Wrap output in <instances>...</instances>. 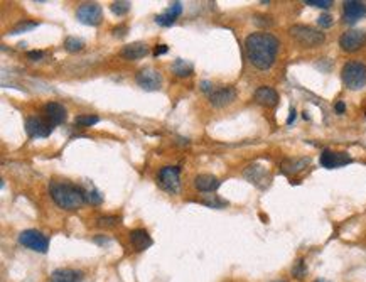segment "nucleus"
Masks as SVG:
<instances>
[{
  "label": "nucleus",
  "instance_id": "obj_1",
  "mask_svg": "<svg viewBox=\"0 0 366 282\" xmlns=\"http://www.w3.org/2000/svg\"><path fill=\"white\" fill-rule=\"evenodd\" d=\"M279 46V39L270 32H253L245 39V53L255 68L268 69L275 63Z\"/></svg>",
  "mask_w": 366,
  "mask_h": 282
},
{
  "label": "nucleus",
  "instance_id": "obj_2",
  "mask_svg": "<svg viewBox=\"0 0 366 282\" xmlns=\"http://www.w3.org/2000/svg\"><path fill=\"white\" fill-rule=\"evenodd\" d=\"M49 195L63 210H78L85 203V189L69 183L53 181L49 184Z\"/></svg>",
  "mask_w": 366,
  "mask_h": 282
},
{
  "label": "nucleus",
  "instance_id": "obj_3",
  "mask_svg": "<svg viewBox=\"0 0 366 282\" xmlns=\"http://www.w3.org/2000/svg\"><path fill=\"white\" fill-rule=\"evenodd\" d=\"M289 32L292 38L297 41L299 44H302L304 48H317V46H321L324 41H326L324 32L314 29V27H310V26H304V24L292 26Z\"/></svg>",
  "mask_w": 366,
  "mask_h": 282
},
{
  "label": "nucleus",
  "instance_id": "obj_4",
  "mask_svg": "<svg viewBox=\"0 0 366 282\" xmlns=\"http://www.w3.org/2000/svg\"><path fill=\"white\" fill-rule=\"evenodd\" d=\"M342 83L349 90H361L366 85V64L359 61H349L342 66Z\"/></svg>",
  "mask_w": 366,
  "mask_h": 282
},
{
  "label": "nucleus",
  "instance_id": "obj_5",
  "mask_svg": "<svg viewBox=\"0 0 366 282\" xmlns=\"http://www.w3.org/2000/svg\"><path fill=\"white\" fill-rule=\"evenodd\" d=\"M19 243L39 253H46L49 248V238L38 230H24L19 235Z\"/></svg>",
  "mask_w": 366,
  "mask_h": 282
},
{
  "label": "nucleus",
  "instance_id": "obj_6",
  "mask_svg": "<svg viewBox=\"0 0 366 282\" xmlns=\"http://www.w3.org/2000/svg\"><path fill=\"white\" fill-rule=\"evenodd\" d=\"M159 184L167 193H179L180 188V169L177 166H165L159 171Z\"/></svg>",
  "mask_w": 366,
  "mask_h": 282
},
{
  "label": "nucleus",
  "instance_id": "obj_7",
  "mask_svg": "<svg viewBox=\"0 0 366 282\" xmlns=\"http://www.w3.org/2000/svg\"><path fill=\"white\" fill-rule=\"evenodd\" d=\"M101 17H103L101 7L95 2L81 4L76 11V19L80 21L81 24H86V26H98L101 22Z\"/></svg>",
  "mask_w": 366,
  "mask_h": 282
},
{
  "label": "nucleus",
  "instance_id": "obj_8",
  "mask_svg": "<svg viewBox=\"0 0 366 282\" xmlns=\"http://www.w3.org/2000/svg\"><path fill=\"white\" fill-rule=\"evenodd\" d=\"M137 85L145 91H157L162 86V75L154 68H143L137 75Z\"/></svg>",
  "mask_w": 366,
  "mask_h": 282
},
{
  "label": "nucleus",
  "instance_id": "obj_9",
  "mask_svg": "<svg viewBox=\"0 0 366 282\" xmlns=\"http://www.w3.org/2000/svg\"><path fill=\"white\" fill-rule=\"evenodd\" d=\"M364 43H366V32L361 29L346 31L339 39L341 49L346 51V53H354V51L361 49L364 46Z\"/></svg>",
  "mask_w": 366,
  "mask_h": 282
},
{
  "label": "nucleus",
  "instance_id": "obj_10",
  "mask_svg": "<svg viewBox=\"0 0 366 282\" xmlns=\"http://www.w3.org/2000/svg\"><path fill=\"white\" fill-rule=\"evenodd\" d=\"M366 16V4L359 0H347L342 6V21L346 24H354Z\"/></svg>",
  "mask_w": 366,
  "mask_h": 282
},
{
  "label": "nucleus",
  "instance_id": "obj_11",
  "mask_svg": "<svg viewBox=\"0 0 366 282\" xmlns=\"http://www.w3.org/2000/svg\"><path fill=\"white\" fill-rule=\"evenodd\" d=\"M321 166L326 169H336V168H342V166L351 163V157L346 154V152H334L324 149L321 154Z\"/></svg>",
  "mask_w": 366,
  "mask_h": 282
},
{
  "label": "nucleus",
  "instance_id": "obj_12",
  "mask_svg": "<svg viewBox=\"0 0 366 282\" xmlns=\"http://www.w3.org/2000/svg\"><path fill=\"white\" fill-rule=\"evenodd\" d=\"M26 132L31 137L38 138V137H48L53 132V123L46 122L41 117H29L26 120Z\"/></svg>",
  "mask_w": 366,
  "mask_h": 282
},
{
  "label": "nucleus",
  "instance_id": "obj_13",
  "mask_svg": "<svg viewBox=\"0 0 366 282\" xmlns=\"http://www.w3.org/2000/svg\"><path fill=\"white\" fill-rule=\"evenodd\" d=\"M235 100H236V90L233 86H225V88H220V90H215L210 93L211 105L216 108L226 107V105L233 103Z\"/></svg>",
  "mask_w": 366,
  "mask_h": 282
},
{
  "label": "nucleus",
  "instance_id": "obj_14",
  "mask_svg": "<svg viewBox=\"0 0 366 282\" xmlns=\"http://www.w3.org/2000/svg\"><path fill=\"white\" fill-rule=\"evenodd\" d=\"M44 113L53 125H59V123H63L68 117L66 108H64L61 103H58V101H49V103H46Z\"/></svg>",
  "mask_w": 366,
  "mask_h": 282
},
{
  "label": "nucleus",
  "instance_id": "obj_15",
  "mask_svg": "<svg viewBox=\"0 0 366 282\" xmlns=\"http://www.w3.org/2000/svg\"><path fill=\"white\" fill-rule=\"evenodd\" d=\"M245 178H247L250 183L257 184L258 188H265V183H268V179H270L265 168H262V166H258V164L248 166V168L245 169Z\"/></svg>",
  "mask_w": 366,
  "mask_h": 282
},
{
  "label": "nucleus",
  "instance_id": "obj_16",
  "mask_svg": "<svg viewBox=\"0 0 366 282\" xmlns=\"http://www.w3.org/2000/svg\"><path fill=\"white\" fill-rule=\"evenodd\" d=\"M255 100L263 107H275L279 103V93L270 86H260L255 91Z\"/></svg>",
  "mask_w": 366,
  "mask_h": 282
},
{
  "label": "nucleus",
  "instance_id": "obj_17",
  "mask_svg": "<svg viewBox=\"0 0 366 282\" xmlns=\"http://www.w3.org/2000/svg\"><path fill=\"white\" fill-rule=\"evenodd\" d=\"M147 54H149V48L145 43H132L122 49V58L128 59V61H137V59L145 58Z\"/></svg>",
  "mask_w": 366,
  "mask_h": 282
},
{
  "label": "nucleus",
  "instance_id": "obj_18",
  "mask_svg": "<svg viewBox=\"0 0 366 282\" xmlns=\"http://www.w3.org/2000/svg\"><path fill=\"white\" fill-rule=\"evenodd\" d=\"M220 184H221V181L213 174H199V176H196V179H194V186L203 193L216 191V189L220 188Z\"/></svg>",
  "mask_w": 366,
  "mask_h": 282
},
{
  "label": "nucleus",
  "instance_id": "obj_19",
  "mask_svg": "<svg viewBox=\"0 0 366 282\" xmlns=\"http://www.w3.org/2000/svg\"><path fill=\"white\" fill-rule=\"evenodd\" d=\"M130 242L133 245V248H135L137 252H142V250H147V248L152 245V238L147 230H142V228H137V230H132L130 232Z\"/></svg>",
  "mask_w": 366,
  "mask_h": 282
},
{
  "label": "nucleus",
  "instance_id": "obj_20",
  "mask_svg": "<svg viewBox=\"0 0 366 282\" xmlns=\"http://www.w3.org/2000/svg\"><path fill=\"white\" fill-rule=\"evenodd\" d=\"M309 163H310L309 157H302V159H285L280 168H282V173L284 174L292 176V174H297L302 169L307 168Z\"/></svg>",
  "mask_w": 366,
  "mask_h": 282
},
{
  "label": "nucleus",
  "instance_id": "obj_21",
  "mask_svg": "<svg viewBox=\"0 0 366 282\" xmlns=\"http://www.w3.org/2000/svg\"><path fill=\"white\" fill-rule=\"evenodd\" d=\"M81 272L73 269H56L51 274V282H80Z\"/></svg>",
  "mask_w": 366,
  "mask_h": 282
},
{
  "label": "nucleus",
  "instance_id": "obj_22",
  "mask_svg": "<svg viewBox=\"0 0 366 282\" xmlns=\"http://www.w3.org/2000/svg\"><path fill=\"white\" fill-rule=\"evenodd\" d=\"M172 71H174L175 76L188 78V76L193 75V66L184 61V59H175V61L172 63Z\"/></svg>",
  "mask_w": 366,
  "mask_h": 282
},
{
  "label": "nucleus",
  "instance_id": "obj_23",
  "mask_svg": "<svg viewBox=\"0 0 366 282\" xmlns=\"http://www.w3.org/2000/svg\"><path fill=\"white\" fill-rule=\"evenodd\" d=\"M64 48H66V51H69V53H78V51H81L85 48V43L78 38H66L64 39Z\"/></svg>",
  "mask_w": 366,
  "mask_h": 282
},
{
  "label": "nucleus",
  "instance_id": "obj_24",
  "mask_svg": "<svg viewBox=\"0 0 366 282\" xmlns=\"http://www.w3.org/2000/svg\"><path fill=\"white\" fill-rule=\"evenodd\" d=\"M98 122H100V118L96 117V115H80V117L75 118L76 125H81V127H91Z\"/></svg>",
  "mask_w": 366,
  "mask_h": 282
},
{
  "label": "nucleus",
  "instance_id": "obj_25",
  "mask_svg": "<svg viewBox=\"0 0 366 282\" xmlns=\"http://www.w3.org/2000/svg\"><path fill=\"white\" fill-rule=\"evenodd\" d=\"M38 26H39L38 22H21V24H17L16 27H12L9 34L17 36V34H22V32H27V31L36 29V27H38Z\"/></svg>",
  "mask_w": 366,
  "mask_h": 282
},
{
  "label": "nucleus",
  "instance_id": "obj_26",
  "mask_svg": "<svg viewBox=\"0 0 366 282\" xmlns=\"http://www.w3.org/2000/svg\"><path fill=\"white\" fill-rule=\"evenodd\" d=\"M110 11H112L115 16H125L128 11H130V2L123 0V2H113L110 6Z\"/></svg>",
  "mask_w": 366,
  "mask_h": 282
},
{
  "label": "nucleus",
  "instance_id": "obj_27",
  "mask_svg": "<svg viewBox=\"0 0 366 282\" xmlns=\"http://www.w3.org/2000/svg\"><path fill=\"white\" fill-rule=\"evenodd\" d=\"M85 200L88 203H91V205H101L103 203V196L96 189H85Z\"/></svg>",
  "mask_w": 366,
  "mask_h": 282
},
{
  "label": "nucleus",
  "instance_id": "obj_28",
  "mask_svg": "<svg viewBox=\"0 0 366 282\" xmlns=\"http://www.w3.org/2000/svg\"><path fill=\"white\" fill-rule=\"evenodd\" d=\"M155 22L159 26H164V27H167V26H172L174 22H175V17L170 16L169 12H164V14H160V16H157L155 17Z\"/></svg>",
  "mask_w": 366,
  "mask_h": 282
},
{
  "label": "nucleus",
  "instance_id": "obj_29",
  "mask_svg": "<svg viewBox=\"0 0 366 282\" xmlns=\"http://www.w3.org/2000/svg\"><path fill=\"white\" fill-rule=\"evenodd\" d=\"M305 6H312L317 9H329L332 6L331 0H305Z\"/></svg>",
  "mask_w": 366,
  "mask_h": 282
},
{
  "label": "nucleus",
  "instance_id": "obj_30",
  "mask_svg": "<svg viewBox=\"0 0 366 282\" xmlns=\"http://www.w3.org/2000/svg\"><path fill=\"white\" fill-rule=\"evenodd\" d=\"M165 12H169L170 16L177 19V17L180 16V12H182V6H180V2H174V4H170V7Z\"/></svg>",
  "mask_w": 366,
  "mask_h": 282
},
{
  "label": "nucleus",
  "instance_id": "obj_31",
  "mask_svg": "<svg viewBox=\"0 0 366 282\" xmlns=\"http://www.w3.org/2000/svg\"><path fill=\"white\" fill-rule=\"evenodd\" d=\"M292 274L295 277H304L305 275V265H304V260H297V263L294 265V269H292Z\"/></svg>",
  "mask_w": 366,
  "mask_h": 282
},
{
  "label": "nucleus",
  "instance_id": "obj_32",
  "mask_svg": "<svg viewBox=\"0 0 366 282\" xmlns=\"http://www.w3.org/2000/svg\"><path fill=\"white\" fill-rule=\"evenodd\" d=\"M203 203H205V205H208V206H211V208H223L225 205H228V203L226 201H223V200H218V198H215L213 196V200H203Z\"/></svg>",
  "mask_w": 366,
  "mask_h": 282
},
{
  "label": "nucleus",
  "instance_id": "obj_33",
  "mask_svg": "<svg viewBox=\"0 0 366 282\" xmlns=\"http://www.w3.org/2000/svg\"><path fill=\"white\" fill-rule=\"evenodd\" d=\"M117 221H118V218H115V216H101L98 220V225L100 226H115Z\"/></svg>",
  "mask_w": 366,
  "mask_h": 282
},
{
  "label": "nucleus",
  "instance_id": "obj_34",
  "mask_svg": "<svg viewBox=\"0 0 366 282\" xmlns=\"http://www.w3.org/2000/svg\"><path fill=\"white\" fill-rule=\"evenodd\" d=\"M317 24L321 27H331L332 26V17L329 14H321L317 19Z\"/></svg>",
  "mask_w": 366,
  "mask_h": 282
},
{
  "label": "nucleus",
  "instance_id": "obj_35",
  "mask_svg": "<svg viewBox=\"0 0 366 282\" xmlns=\"http://www.w3.org/2000/svg\"><path fill=\"white\" fill-rule=\"evenodd\" d=\"M27 58H29L31 61H39V59L44 58V53L43 51H29V53H27Z\"/></svg>",
  "mask_w": 366,
  "mask_h": 282
},
{
  "label": "nucleus",
  "instance_id": "obj_36",
  "mask_svg": "<svg viewBox=\"0 0 366 282\" xmlns=\"http://www.w3.org/2000/svg\"><path fill=\"white\" fill-rule=\"evenodd\" d=\"M113 34H115V36H120V38H123V36L127 34V26L115 27V29H113Z\"/></svg>",
  "mask_w": 366,
  "mask_h": 282
},
{
  "label": "nucleus",
  "instance_id": "obj_37",
  "mask_svg": "<svg viewBox=\"0 0 366 282\" xmlns=\"http://www.w3.org/2000/svg\"><path fill=\"white\" fill-rule=\"evenodd\" d=\"M165 53H167V46H164V44L157 46L154 49V56H160V54H165Z\"/></svg>",
  "mask_w": 366,
  "mask_h": 282
},
{
  "label": "nucleus",
  "instance_id": "obj_38",
  "mask_svg": "<svg viewBox=\"0 0 366 282\" xmlns=\"http://www.w3.org/2000/svg\"><path fill=\"white\" fill-rule=\"evenodd\" d=\"M334 110L337 113H344V110H346V105L342 103V101H337V103L334 105Z\"/></svg>",
  "mask_w": 366,
  "mask_h": 282
},
{
  "label": "nucleus",
  "instance_id": "obj_39",
  "mask_svg": "<svg viewBox=\"0 0 366 282\" xmlns=\"http://www.w3.org/2000/svg\"><path fill=\"white\" fill-rule=\"evenodd\" d=\"M201 90L203 91H210L211 90V83L210 81H203L201 83Z\"/></svg>",
  "mask_w": 366,
  "mask_h": 282
},
{
  "label": "nucleus",
  "instance_id": "obj_40",
  "mask_svg": "<svg viewBox=\"0 0 366 282\" xmlns=\"http://www.w3.org/2000/svg\"><path fill=\"white\" fill-rule=\"evenodd\" d=\"M294 120H295V110H294V108H290V117H289V120H287V123H289V125H290V123L294 122Z\"/></svg>",
  "mask_w": 366,
  "mask_h": 282
},
{
  "label": "nucleus",
  "instance_id": "obj_41",
  "mask_svg": "<svg viewBox=\"0 0 366 282\" xmlns=\"http://www.w3.org/2000/svg\"><path fill=\"white\" fill-rule=\"evenodd\" d=\"M317 282H324V280H317Z\"/></svg>",
  "mask_w": 366,
  "mask_h": 282
}]
</instances>
